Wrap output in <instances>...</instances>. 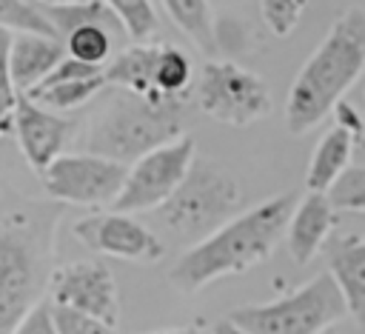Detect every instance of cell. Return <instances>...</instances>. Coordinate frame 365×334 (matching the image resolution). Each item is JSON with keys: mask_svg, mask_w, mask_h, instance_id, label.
<instances>
[{"mask_svg": "<svg viewBox=\"0 0 365 334\" xmlns=\"http://www.w3.org/2000/svg\"><path fill=\"white\" fill-rule=\"evenodd\" d=\"M294 208L297 194L285 191L257 203L248 211H240L214 234L194 243L188 251L177 257V263L168 271L171 285L182 294H197L220 277L259 265L274 254L277 243L285 237Z\"/></svg>", "mask_w": 365, "mask_h": 334, "instance_id": "obj_1", "label": "cell"}, {"mask_svg": "<svg viewBox=\"0 0 365 334\" xmlns=\"http://www.w3.org/2000/svg\"><path fill=\"white\" fill-rule=\"evenodd\" d=\"M71 128H74L71 120L60 117L57 111L43 108L29 94H20L17 108H14V137L20 143L26 163L37 174H43L57 157H63Z\"/></svg>", "mask_w": 365, "mask_h": 334, "instance_id": "obj_12", "label": "cell"}, {"mask_svg": "<svg viewBox=\"0 0 365 334\" xmlns=\"http://www.w3.org/2000/svg\"><path fill=\"white\" fill-rule=\"evenodd\" d=\"M354 146H356V137L342 128V126H334L322 134V140L317 143L314 154H311V163H308V174H305V186L308 191H322L328 194L331 186L342 177V171L351 166V154H354Z\"/></svg>", "mask_w": 365, "mask_h": 334, "instance_id": "obj_16", "label": "cell"}, {"mask_svg": "<svg viewBox=\"0 0 365 334\" xmlns=\"http://www.w3.org/2000/svg\"><path fill=\"white\" fill-rule=\"evenodd\" d=\"M74 234L91 251L131 263H154L165 251L160 237H154L143 223H137L131 214L123 211L80 217L74 223Z\"/></svg>", "mask_w": 365, "mask_h": 334, "instance_id": "obj_11", "label": "cell"}, {"mask_svg": "<svg viewBox=\"0 0 365 334\" xmlns=\"http://www.w3.org/2000/svg\"><path fill=\"white\" fill-rule=\"evenodd\" d=\"M194 160H197L194 137L188 134L148 151L134 166H128V177L120 197L114 200V211L137 214V211L163 208L188 177Z\"/></svg>", "mask_w": 365, "mask_h": 334, "instance_id": "obj_8", "label": "cell"}, {"mask_svg": "<svg viewBox=\"0 0 365 334\" xmlns=\"http://www.w3.org/2000/svg\"><path fill=\"white\" fill-rule=\"evenodd\" d=\"M54 323L60 334H114V325L68 305H54Z\"/></svg>", "mask_w": 365, "mask_h": 334, "instance_id": "obj_23", "label": "cell"}, {"mask_svg": "<svg viewBox=\"0 0 365 334\" xmlns=\"http://www.w3.org/2000/svg\"><path fill=\"white\" fill-rule=\"evenodd\" d=\"M305 6L308 0H259V14L274 37H285L299 23Z\"/></svg>", "mask_w": 365, "mask_h": 334, "instance_id": "obj_22", "label": "cell"}, {"mask_svg": "<svg viewBox=\"0 0 365 334\" xmlns=\"http://www.w3.org/2000/svg\"><path fill=\"white\" fill-rule=\"evenodd\" d=\"M348 314V303L331 277L322 271L297 291L259 305H240L228 314L251 334H325Z\"/></svg>", "mask_w": 365, "mask_h": 334, "instance_id": "obj_6", "label": "cell"}, {"mask_svg": "<svg viewBox=\"0 0 365 334\" xmlns=\"http://www.w3.org/2000/svg\"><path fill=\"white\" fill-rule=\"evenodd\" d=\"M51 303L86 311L108 325H117L120 303H117V283L106 263L100 260H80L63 265L51 274L48 283Z\"/></svg>", "mask_w": 365, "mask_h": 334, "instance_id": "obj_10", "label": "cell"}, {"mask_svg": "<svg viewBox=\"0 0 365 334\" xmlns=\"http://www.w3.org/2000/svg\"><path fill=\"white\" fill-rule=\"evenodd\" d=\"M11 334H60L57 323H54V305L51 300H40L20 323Z\"/></svg>", "mask_w": 365, "mask_h": 334, "instance_id": "obj_24", "label": "cell"}, {"mask_svg": "<svg viewBox=\"0 0 365 334\" xmlns=\"http://www.w3.org/2000/svg\"><path fill=\"white\" fill-rule=\"evenodd\" d=\"M365 71V9H345L325 40L294 77L285 100V126L291 134H305L319 126Z\"/></svg>", "mask_w": 365, "mask_h": 334, "instance_id": "obj_2", "label": "cell"}, {"mask_svg": "<svg viewBox=\"0 0 365 334\" xmlns=\"http://www.w3.org/2000/svg\"><path fill=\"white\" fill-rule=\"evenodd\" d=\"M0 23L11 34H40L60 40L46 6H34L31 0H0Z\"/></svg>", "mask_w": 365, "mask_h": 334, "instance_id": "obj_19", "label": "cell"}, {"mask_svg": "<svg viewBox=\"0 0 365 334\" xmlns=\"http://www.w3.org/2000/svg\"><path fill=\"white\" fill-rule=\"evenodd\" d=\"M48 9H60V6H77V3H91V0H40Z\"/></svg>", "mask_w": 365, "mask_h": 334, "instance_id": "obj_27", "label": "cell"}, {"mask_svg": "<svg viewBox=\"0 0 365 334\" xmlns=\"http://www.w3.org/2000/svg\"><path fill=\"white\" fill-rule=\"evenodd\" d=\"M106 6L117 14V20L123 23V31L134 43H154L160 31V20L151 0H106Z\"/></svg>", "mask_w": 365, "mask_h": 334, "instance_id": "obj_20", "label": "cell"}, {"mask_svg": "<svg viewBox=\"0 0 365 334\" xmlns=\"http://www.w3.org/2000/svg\"><path fill=\"white\" fill-rule=\"evenodd\" d=\"M57 211L46 217V206H20L0 223V331L11 334L17 323L40 303V291L51 283V237Z\"/></svg>", "mask_w": 365, "mask_h": 334, "instance_id": "obj_3", "label": "cell"}, {"mask_svg": "<svg viewBox=\"0 0 365 334\" xmlns=\"http://www.w3.org/2000/svg\"><path fill=\"white\" fill-rule=\"evenodd\" d=\"M211 334H251V331H245L242 325H237L234 320H220V323H214V328H211Z\"/></svg>", "mask_w": 365, "mask_h": 334, "instance_id": "obj_25", "label": "cell"}, {"mask_svg": "<svg viewBox=\"0 0 365 334\" xmlns=\"http://www.w3.org/2000/svg\"><path fill=\"white\" fill-rule=\"evenodd\" d=\"M128 177V166L100 154H63L43 174L48 197L71 206H114Z\"/></svg>", "mask_w": 365, "mask_h": 334, "instance_id": "obj_9", "label": "cell"}, {"mask_svg": "<svg viewBox=\"0 0 365 334\" xmlns=\"http://www.w3.org/2000/svg\"><path fill=\"white\" fill-rule=\"evenodd\" d=\"M328 271L348 303V314L365 331V234L336 240L328 251Z\"/></svg>", "mask_w": 365, "mask_h": 334, "instance_id": "obj_15", "label": "cell"}, {"mask_svg": "<svg viewBox=\"0 0 365 334\" xmlns=\"http://www.w3.org/2000/svg\"><path fill=\"white\" fill-rule=\"evenodd\" d=\"M200 108L228 126H251L271 111V91L265 80L234 60H205L197 77Z\"/></svg>", "mask_w": 365, "mask_h": 334, "instance_id": "obj_7", "label": "cell"}, {"mask_svg": "<svg viewBox=\"0 0 365 334\" xmlns=\"http://www.w3.org/2000/svg\"><path fill=\"white\" fill-rule=\"evenodd\" d=\"M182 126L185 103H148L128 91H117L86 131V151L134 166L148 151L180 140Z\"/></svg>", "mask_w": 365, "mask_h": 334, "instance_id": "obj_4", "label": "cell"}, {"mask_svg": "<svg viewBox=\"0 0 365 334\" xmlns=\"http://www.w3.org/2000/svg\"><path fill=\"white\" fill-rule=\"evenodd\" d=\"M151 334H211L205 328H194V325H185V328H165V331H151Z\"/></svg>", "mask_w": 365, "mask_h": 334, "instance_id": "obj_26", "label": "cell"}, {"mask_svg": "<svg viewBox=\"0 0 365 334\" xmlns=\"http://www.w3.org/2000/svg\"><path fill=\"white\" fill-rule=\"evenodd\" d=\"M362 100H365V91H362Z\"/></svg>", "mask_w": 365, "mask_h": 334, "instance_id": "obj_28", "label": "cell"}, {"mask_svg": "<svg viewBox=\"0 0 365 334\" xmlns=\"http://www.w3.org/2000/svg\"><path fill=\"white\" fill-rule=\"evenodd\" d=\"M237 208H240L237 177L217 160L197 157L182 186L160 208V220L171 234L191 240L194 246L208 234H214L220 226H225L231 217H237L240 214Z\"/></svg>", "mask_w": 365, "mask_h": 334, "instance_id": "obj_5", "label": "cell"}, {"mask_svg": "<svg viewBox=\"0 0 365 334\" xmlns=\"http://www.w3.org/2000/svg\"><path fill=\"white\" fill-rule=\"evenodd\" d=\"M66 54L68 51H66L63 40L6 31V60H3L6 71H3V80L11 83L20 94H29L66 60Z\"/></svg>", "mask_w": 365, "mask_h": 334, "instance_id": "obj_13", "label": "cell"}, {"mask_svg": "<svg viewBox=\"0 0 365 334\" xmlns=\"http://www.w3.org/2000/svg\"><path fill=\"white\" fill-rule=\"evenodd\" d=\"M336 223V208L331 203L328 194L322 191H308L297 208H294V217L288 223V231H285V243H288V254L305 265L311 263L319 248L325 246L331 228Z\"/></svg>", "mask_w": 365, "mask_h": 334, "instance_id": "obj_14", "label": "cell"}, {"mask_svg": "<svg viewBox=\"0 0 365 334\" xmlns=\"http://www.w3.org/2000/svg\"><path fill=\"white\" fill-rule=\"evenodd\" d=\"M336 211H365V163L348 166L328 191Z\"/></svg>", "mask_w": 365, "mask_h": 334, "instance_id": "obj_21", "label": "cell"}, {"mask_svg": "<svg viewBox=\"0 0 365 334\" xmlns=\"http://www.w3.org/2000/svg\"><path fill=\"white\" fill-rule=\"evenodd\" d=\"M163 9L174 20V26L202 54H208V60H217V23L208 0H163Z\"/></svg>", "mask_w": 365, "mask_h": 334, "instance_id": "obj_17", "label": "cell"}, {"mask_svg": "<svg viewBox=\"0 0 365 334\" xmlns=\"http://www.w3.org/2000/svg\"><path fill=\"white\" fill-rule=\"evenodd\" d=\"M106 86H108L106 74L77 77V80H43L37 88L29 91V97L48 111H74L86 106L91 97H97Z\"/></svg>", "mask_w": 365, "mask_h": 334, "instance_id": "obj_18", "label": "cell"}]
</instances>
